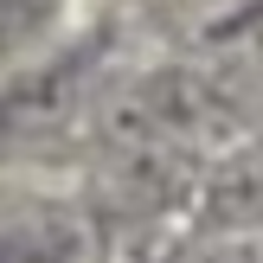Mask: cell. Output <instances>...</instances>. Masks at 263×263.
<instances>
[{
	"instance_id": "obj_1",
	"label": "cell",
	"mask_w": 263,
	"mask_h": 263,
	"mask_svg": "<svg viewBox=\"0 0 263 263\" xmlns=\"http://www.w3.org/2000/svg\"><path fill=\"white\" fill-rule=\"evenodd\" d=\"M51 13H58V0H0V58H13L26 39H39Z\"/></svg>"
}]
</instances>
